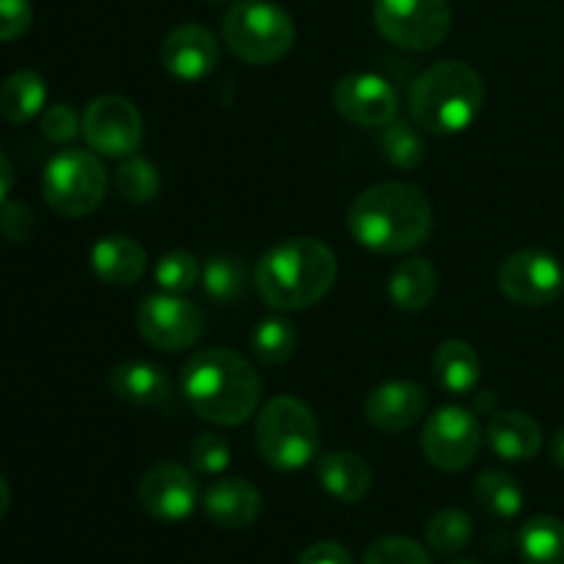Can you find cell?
<instances>
[{"mask_svg": "<svg viewBox=\"0 0 564 564\" xmlns=\"http://www.w3.org/2000/svg\"><path fill=\"white\" fill-rule=\"evenodd\" d=\"M347 229L375 253H411L433 231V207L419 185L383 182L358 193L347 209Z\"/></svg>", "mask_w": 564, "mask_h": 564, "instance_id": "6da1fadb", "label": "cell"}, {"mask_svg": "<svg viewBox=\"0 0 564 564\" xmlns=\"http://www.w3.org/2000/svg\"><path fill=\"white\" fill-rule=\"evenodd\" d=\"M182 397L187 405L218 427H237L257 413L262 400V378L240 352L213 347L182 367Z\"/></svg>", "mask_w": 564, "mask_h": 564, "instance_id": "7a4b0ae2", "label": "cell"}, {"mask_svg": "<svg viewBox=\"0 0 564 564\" xmlns=\"http://www.w3.org/2000/svg\"><path fill=\"white\" fill-rule=\"evenodd\" d=\"M339 264L325 242L295 237L262 253L253 270V281L275 312H301L323 301L334 286Z\"/></svg>", "mask_w": 564, "mask_h": 564, "instance_id": "3957f363", "label": "cell"}, {"mask_svg": "<svg viewBox=\"0 0 564 564\" xmlns=\"http://www.w3.org/2000/svg\"><path fill=\"white\" fill-rule=\"evenodd\" d=\"M485 83L466 61H441L427 66L408 94L411 119L422 130L455 135L468 130L482 113Z\"/></svg>", "mask_w": 564, "mask_h": 564, "instance_id": "277c9868", "label": "cell"}, {"mask_svg": "<svg viewBox=\"0 0 564 564\" xmlns=\"http://www.w3.org/2000/svg\"><path fill=\"white\" fill-rule=\"evenodd\" d=\"M257 449L268 466L297 471L319 452V422L297 397H275L257 416Z\"/></svg>", "mask_w": 564, "mask_h": 564, "instance_id": "5b68a950", "label": "cell"}, {"mask_svg": "<svg viewBox=\"0 0 564 564\" xmlns=\"http://www.w3.org/2000/svg\"><path fill=\"white\" fill-rule=\"evenodd\" d=\"M224 39L240 61L268 66L292 50L295 22L290 11L270 0H240L226 11Z\"/></svg>", "mask_w": 564, "mask_h": 564, "instance_id": "8992f818", "label": "cell"}, {"mask_svg": "<svg viewBox=\"0 0 564 564\" xmlns=\"http://www.w3.org/2000/svg\"><path fill=\"white\" fill-rule=\"evenodd\" d=\"M42 191L53 213L64 218H86L102 204L108 176L97 154L88 149H61L44 169Z\"/></svg>", "mask_w": 564, "mask_h": 564, "instance_id": "52a82bcc", "label": "cell"}, {"mask_svg": "<svg viewBox=\"0 0 564 564\" xmlns=\"http://www.w3.org/2000/svg\"><path fill=\"white\" fill-rule=\"evenodd\" d=\"M372 20L380 36L402 50H433L452 31L449 0H375Z\"/></svg>", "mask_w": 564, "mask_h": 564, "instance_id": "ba28073f", "label": "cell"}, {"mask_svg": "<svg viewBox=\"0 0 564 564\" xmlns=\"http://www.w3.org/2000/svg\"><path fill=\"white\" fill-rule=\"evenodd\" d=\"M482 449V427L477 413L460 405L438 408L422 430V452L438 471H463Z\"/></svg>", "mask_w": 564, "mask_h": 564, "instance_id": "9c48e42d", "label": "cell"}, {"mask_svg": "<svg viewBox=\"0 0 564 564\" xmlns=\"http://www.w3.org/2000/svg\"><path fill=\"white\" fill-rule=\"evenodd\" d=\"M83 135L94 154L124 160L141 149L143 119L127 97L102 94L83 113Z\"/></svg>", "mask_w": 564, "mask_h": 564, "instance_id": "30bf717a", "label": "cell"}, {"mask_svg": "<svg viewBox=\"0 0 564 564\" xmlns=\"http://www.w3.org/2000/svg\"><path fill=\"white\" fill-rule=\"evenodd\" d=\"M499 290L518 306H549L564 292V268L554 253L527 248L501 262Z\"/></svg>", "mask_w": 564, "mask_h": 564, "instance_id": "8fae6325", "label": "cell"}, {"mask_svg": "<svg viewBox=\"0 0 564 564\" xmlns=\"http://www.w3.org/2000/svg\"><path fill=\"white\" fill-rule=\"evenodd\" d=\"M138 330L158 350L180 352L204 336V314L180 295H149L138 308Z\"/></svg>", "mask_w": 564, "mask_h": 564, "instance_id": "7c38bea8", "label": "cell"}, {"mask_svg": "<svg viewBox=\"0 0 564 564\" xmlns=\"http://www.w3.org/2000/svg\"><path fill=\"white\" fill-rule=\"evenodd\" d=\"M138 499L147 516L163 523H180L193 516L198 505L196 474L180 463H154L138 485Z\"/></svg>", "mask_w": 564, "mask_h": 564, "instance_id": "4fadbf2b", "label": "cell"}, {"mask_svg": "<svg viewBox=\"0 0 564 564\" xmlns=\"http://www.w3.org/2000/svg\"><path fill=\"white\" fill-rule=\"evenodd\" d=\"M334 108L345 121L358 127H386L400 113V99L386 77L356 72L336 83Z\"/></svg>", "mask_w": 564, "mask_h": 564, "instance_id": "5bb4252c", "label": "cell"}, {"mask_svg": "<svg viewBox=\"0 0 564 564\" xmlns=\"http://www.w3.org/2000/svg\"><path fill=\"white\" fill-rule=\"evenodd\" d=\"M160 58H163L165 72L174 75L176 80H204L207 75H213L220 61L218 39H215V33L207 25L187 22V25L174 28L163 39Z\"/></svg>", "mask_w": 564, "mask_h": 564, "instance_id": "9a60e30c", "label": "cell"}, {"mask_svg": "<svg viewBox=\"0 0 564 564\" xmlns=\"http://www.w3.org/2000/svg\"><path fill=\"white\" fill-rule=\"evenodd\" d=\"M427 411V391L411 380H389L364 402V416L380 433H405Z\"/></svg>", "mask_w": 564, "mask_h": 564, "instance_id": "2e32d148", "label": "cell"}, {"mask_svg": "<svg viewBox=\"0 0 564 564\" xmlns=\"http://www.w3.org/2000/svg\"><path fill=\"white\" fill-rule=\"evenodd\" d=\"M108 386L119 400L130 402L135 408H160L171 411L176 408L174 383L169 372L158 364L149 361H121L110 369Z\"/></svg>", "mask_w": 564, "mask_h": 564, "instance_id": "e0dca14e", "label": "cell"}, {"mask_svg": "<svg viewBox=\"0 0 564 564\" xmlns=\"http://www.w3.org/2000/svg\"><path fill=\"white\" fill-rule=\"evenodd\" d=\"M204 516L220 529H246L262 512V494L242 477H224L204 494Z\"/></svg>", "mask_w": 564, "mask_h": 564, "instance_id": "ac0fdd59", "label": "cell"}, {"mask_svg": "<svg viewBox=\"0 0 564 564\" xmlns=\"http://www.w3.org/2000/svg\"><path fill=\"white\" fill-rule=\"evenodd\" d=\"M485 438L494 455L510 463L532 460L543 449V427L523 411H496L485 430Z\"/></svg>", "mask_w": 564, "mask_h": 564, "instance_id": "d6986e66", "label": "cell"}, {"mask_svg": "<svg viewBox=\"0 0 564 564\" xmlns=\"http://www.w3.org/2000/svg\"><path fill=\"white\" fill-rule=\"evenodd\" d=\"M317 477L325 494L345 505H358L372 490V468L361 455L347 449L325 452L317 460Z\"/></svg>", "mask_w": 564, "mask_h": 564, "instance_id": "ffe728a7", "label": "cell"}, {"mask_svg": "<svg viewBox=\"0 0 564 564\" xmlns=\"http://www.w3.org/2000/svg\"><path fill=\"white\" fill-rule=\"evenodd\" d=\"M91 270L108 286H132L147 273V251L132 237H102L91 248Z\"/></svg>", "mask_w": 564, "mask_h": 564, "instance_id": "44dd1931", "label": "cell"}, {"mask_svg": "<svg viewBox=\"0 0 564 564\" xmlns=\"http://www.w3.org/2000/svg\"><path fill=\"white\" fill-rule=\"evenodd\" d=\"M433 378L446 394H471V391H477L479 378H482V358L477 356V350L468 341L449 339L435 350Z\"/></svg>", "mask_w": 564, "mask_h": 564, "instance_id": "7402d4cb", "label": "cell"}, {"mask_svg": "<svg viewBox=\"0 0 564 564\" xmlns=\"http://www.w3.org/2000/svg\"><path fill=\"white\" fill-rule=\"evenodd\" d=\"M438 295V273L430 259H405L389 279V297L400 312H422Z\"/></svg>", "mask_w": 564, "mask_h": 564, "instance_id": "603a6c76", "label": "cell"}, {"mask_svg": "<svg viewBox=\"0 0 564 564\" xmlns=\"http://www.w3.org/2000/svg\"><path fill=\"white\" fill-rule=\"evenodd\" d=\"M44 102H47V86L39 72H14L11 77H6L3 88H0V116L9 124H28L42 113Z\"/></svg>", "mask_w": 564, "mask_h": 564, "instance_id": "cb8c5ba5", "label": "cell"}, {"mask_svg": "<svg viewBox=\"0 0 564 564\" xmlns=\"http://www.w3.org/2000/svg\"><path fill=\"white\" fill-rule=\"evenodd\" d=\"M523 564H564V521L554 516L529 518L518 534Z\"/></svg>", "mask_w": 564, "mask_h": 564, "instance_id": "d4e9b609", "label": "cell"}, {"mask_svg": "<svg viewBox=\"0 0 564 564\" xmlns=\"http://www.w3.org/2000/svg\"><path fill=\"white\" fill-rule=\"evenodd\" d=\"M474 499L488 516L501 518V521H512L521 516L523 501H527L521 482L501 468H488L479 474L474 482Z\"/></svg>", "mask_w": 564, "mask_h": 564, "instance_id": "484cf974", "label": "cell"}, {"mask_svg": "<svg viewBox=\"0 0 564 564\" xmlns=\"http://www.w3.org/2000/svg\"><path fill=\"white\" fill-rule=\"evenodd\" d=\"M251 347L257 361L268 367L290 361L297 350V328L286 317H268L259 319L251 334Z\"/></svg>", "mask_w": 564, "mask_h": 564, "instance_id": "4316f807", "label": "cell"}, {"mask_svg": "<svg viewBox=\"0 0 564 564\" xmlns=\"http://www.w3.org/2000/svg\"><path fill=\"white\" fill-rule=\"evenodd\" d=\"M204 290L215 303H235L242 301L248 292V268L237 257H213L204 264Z\"/></svg>", "mask_w": 564, "mask_h": 564, "instance_id": "83f0119b", "label": "cell"}, {"mask_svg": "<svg viewBox=\"0 0 564 564\" xmlns=\"http://www.w3.org/2000/svg\"><path fill=\"white\" fill-rule=\"evenodd\" d=\"M380 149H383L386 160L391 165L402 171H413L424 163V138L411 121L394 119L391 124L383 127V135H380Z\"/></svg>", "mask_w": 564, "mask_h": 564, "instance_id": "f1b7e54d", "label": "cell"}, {"mask_svg": "<svg viewBox=\"0 0 564 564\" xmlns=\"http://www.w3.org/2000/svg\"><path fill=\"white\" fill-rule=\"evenodd\" d=\"M474 538V523L457 507H446L438 510L427 523V543L433 545V551L438 554H460L463 549H468Z\"/></svg>", "mask_w": 564, "mask_h": 564, "instance_id": "f546056e", "label": "cell"}, {"mask_svg": "<svg viewBox=\"0 0 564 564\" xmlns=\"http://www.w3.org/2000/svg\"><path fill=\"white\" fill-rule=\"evenodd\" d=\"M116 191L132 204H149L160 193V174L149 160L130 154L116 171Z\"/></svg>", "mask_w": 564, "mask_h": 564, "instance_id": "4dcf8cb0", "label": "cell"}, {"mask_svg": "<svg viewBox=\"0 0 564 564\" xmlns=\"http://www.w3.org/2000/svg\"><path fill=\"white\" fill-rule=\"evenodd\" d=\"M198 275H202V270H198L196 257L191 251H169L154 264V281L169 295H185V292H191L196 286Z\"/></svg>", "mask_w": 564, "mask_h": 564, "instance_id": "1f68e13d", "label": "cell"}, {"mask_svg": "<svg viewBox=\"0 0 564 564\" xmlns=\"http://www.w3.org/2000/svg\"><path fill=\"white\" fill-rule=\"evenodd\" d=\"M231 446L218 433H198L191 444V466L202 477H218L229 468Z\"/></svg>", "mask_w": 564, "mask_h": 564, "instance_id": "d6a6232c", "label": "cell"}, {"mask_svg": "<svg viewBox=\"0 0 564 564\" xmlns=\"http://www.w3.org/2000/svg\"><path fill=\"white\" fill-rule=\"evenodd\" d=\"M364 564H433V556L411 538H380L369 545Z\"/></svg>", "mask_w": 564, "mask_h": 564, "instance_id": "836d02e7", "label": "cell"}, {"mask_svg": "<svg viewBox=\"0 0 564 564\" xmlns=\"http://www.w3.org/2000/svg\"><path fill=\"white\" fill-rule=\"evenodd\" d=\"M83 132V119H77L75 108L66 102L50 105L42 113V135L53 143H72Z\"/></svg>", "mask_w": 564, "mask_h": 564, "instance_id": "e575fe53", "label": "cell"}, {"mask_svg": "<svg viewBox=\"0 0 564 564\" xmlns=\"http://www.w3.org/2000/svg\"><path fill=\"white\" fill-rule=\"evenodd\" d=\"M33 229H36V220L33 213L20 202H3L0 204V237L14 242L31 240Z\"/></svg>", "mask_w": 564, "mask_h": 564, "instance_id": "d590c367", "label": "cell"}, {"mask_svg": "<svg viewBox=\"0 0 564 564\" xmlns=\"http://www.w3.org/2000/svg\"><path fill=\"white\" fill-rule=\"evenodd\" d=\"M31 0H0V42H14L31 28Z\"/></svg>", "mask_w": 564, "mask_h": 564, "instance_id": "8d00e7d4", "label": "cell"}, {"mask_svg": "<svg viewBox=\"0 0 564 564\" xmlns=\"http://www.w3.org/2000/svg\"><path fill=\"white\" fill-rule=\"evenodd\" d=\"M297 564H352V556L345 545L325 540V543H314L312 549L303 551Z\"/></svg>", "mask_w": 564, "mask_h": 564, "instance_id": "74e56055", "label": "cell"}, {"mask_svg": "<svg viewBox=\"0 0 564 564\" xmlns=\"http://www.w3.org/2000/svg\"><path fill=\"white\" fill-rule=\"evenodd\" d=\"M11 187H14V165H11L9 158L0 152V204L6 202V196H9Z\"/></svg>", "mask_w": 564, "mask_h": 564, "instance_id": "f35d334b", "label": "cell"}, {"mask_svg": "<svg viewBox=\"0 0 564 564\" xmlns=\"http://www.w3.org/2000/svg\"><path fill=\"white\" fill-rule=\"evenodd\" d=\"M551 460L556 463V466L564 468V427H560L554 433V438H551Z\"/></svg>", "mask_w": 564, "mask_h": 564, "instance_id": "ab89813d", "label": "cell"}, {"mask_svg": "<svg viewBox=\"0 0 564 564\" xmlns=\"http://www.w3.org/2000/svg\"><path fill=\"white\" fill-rule=\"evenodd\" d=\"M494 405H496V397L490 394V391H482V394L477 397V402H474V413H496L494 411Z\"/></svg>", "mask_w": 564, "mask_h": 564, "instance_id": "60d3db41", "label": "cell"}, {"mask_svg": "<svg viewBox=\"0 0 564 564\" xmlns=\"http://www.w3.org/2000/svg\"><path fill=\"white\" fill-rule=\"evenodd\" d=\"M9 505H11V494H9V485H6V479L0 477V518L9 512Z\"/></svg>", "mask_w": 564, "mask_h": 564, "instance_id": "b9f144b4", "label": "cell"}, {"mask_svg": "<svg viewBox=\"0 0 564 564\" xmlns=\"http://www.w3.org/2000/svg\"><path fill=\"white\" fill-rule=\"evenodd\" d=\"M452 564H479V562H471V560H460V562H452Z\"/></svg>", "mask_w": 564, "mask_h": 564, "instance_id": "7bdbcfd3", "label": "cell"}, {"mask_svg": "<svg viewBox=\"0 0 564 564\" xmlns=\"http://www.w3.org/2000/svg\"><path fill=\"white\" fill-rule=\"evenodd\" d=\"M209 3H226V0H209Z\"/></svg>", "mask_w": 564, "mask_h": 564, "instance_id": "ee69618b", "label": "cell"}]
</instances>
